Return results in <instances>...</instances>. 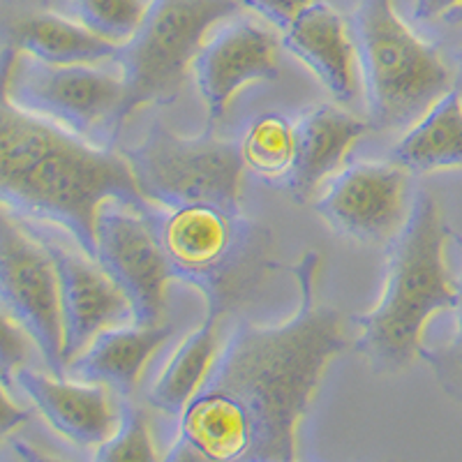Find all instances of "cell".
Returning <instances> with one entry per match:
<instances>
[{
	"label": "cell",
	"instance_id": "6da1fadb",
	"mask_svg": "<svg viewBox=\"0 0 462 462\" xmlns=\"http://www.w3.org/2000/svg\"><path fill=\"white\" fill-rule=\"evenodd\" d=\"M319 263V253L310 250L289 266L300 303L282 324H234L208 377L179 416L167 460H294L300 420L326 368L349 346L342 312L315 300Z\"/></svg>",
	"mask_w": 462,
	"mask_h": 462
},
{
	"label": "cell",
	"instance_id": "7a4b0ae2",
	"mask_svg": "<svg viewBox=\"0 0 462 462\" xmlns=\"http://www.w3.org/2000/svg\"><path fill=\"white\" fill-rule=\"evenodd\" d=\"M125 201L151 213L121 151L93 146L79 134L0 102V201L3 210L28 222L63 229L95 257V225L102 204Z\"/></svg>",
	"mask_w": 462,
	"mask_h": 462
},
{
	"label": "cell",
	"instance_id": "3957f363",
	"mask_svg": "<svg viewBox=\"0 0 462 462\" xmlns=\"http://www.w3.org/2000/svg\"><path fill=\"white\" fill-rule=\"evenodd\" d=\"M451 229L435 197L419 189L407 217L386 243L383 287L368 312L352 317L358 356L373 373L398 374L423 349V328L437 312H453L457 278L448 273L444 245Z\"/></svg>",
	"mask_w": 462,
	"mask_h": 462
},
{
	"label": "cell",
	"instance_id": "277c9868",
	"mask_svg": "<svg viewBox=\"0 0 462 462\" xmlns=\"http://www.w3.org/2000/svg\"><path fill=\"white\" fill-rule=\"evenodd\" d=\"M173 280L197 289L206 310L229 315L275 271L273 234L243 210L188 204L151 210Z\"/></svg>",
	"mask_w": 462,
	"mask_h": 462
},
{
	"label": "cell",
	"instance_id": "5b68a950",
	"mask_svg": "<svg viewBox=\"0 0 462 462\" xmlns=\"http://www.w3.org/2000/svg\"><path fill=\"white\" fill-rule=\"evenodd\" d=\"M368 123L374 130L411 127L456 88V74L395 12L393 0H358L349 16Z\"/></svg>",
	"mask_w": 462,
	"mask_h": 462
},
{
	"label": "cell",
	"instance_id": "8992f818",
	"mask_svg": "<svg viewBox=\"0 0 462 462\" xmlns=\"http://www.w3.org/2000/svg\"><path fill=\"white\" fill-rule=\"evenodd\" d=\"M238 7V0H152L137 35L111 58L125 88L111 142L142 106H164L179 97L208 28Z\"/></svg>",
	"mask_w": 462,
	"mask_h": 462
},
{
	"label": "cell",
	"instance_id": "52a82bcc",
	"mask_svg": "<svg viewBox=\"0 0 462 462\" xmlns=\"http://www.w3.org/2000/svg\"><path fill=\"white\" fill-rule=\"evenodd\" d=\"M139 192L155 208L213 204L241 210L243 160L238 143L213 132L183 137L162 118H152L142 142L118 148Z\"/></svg>",
	"mask_w": 462,
	"mask_h": 462
},
{
	"label": "cell",
	"instance_id": "ba28073f",
	"mask_svg": "<svg viewBox=\"0 0 462 462\" xmlns=\"http://www.w3.org/2000/svg\"><path fill=\"white\" fill-rule=\"evenodd\" d=\"M0 296L3 312L22 326L44 368L65 374L63 310L56 263L31 222L3 210L0 225Z\"/></svg>",
	"mask_w": 462,
	"mask_h": 462
},
{
	"label": "cell",
	"instance_id": "9c48e42d",
	"mask_svg": "<svg viewBox=\"0 0 462 462\" xmlns=\"http://www.w3.org/2000/svg\"><path fill=\"white\" fill-rule=\"evenodd\" d=\"M123 93L121 72L111 74L90 63L51 65L32 56H16L3 68L7 100L84 139L95 127L111 130Z\"/></svg>",
	"mask_w": 462,
	"mask_h": 462
},
{
	"label": "cell",
	"instance_id": "30bf717a",
	"mask_svg": "<svg viewBox=\"0 0 462 462\" xmlns=\"http://www.w3.org/2000/svg\"><path fill=\"white\" fill-rule=\"evenodd\" d=\"M95 259L130 299L134 324H162L173 275L151 213L132 208L125 201H105L95 225Z\"/></svg>",
	"mask_w": 462,
	"mask_h": 462
},
{
	"label": "cell",
	"instance_id": "8fae6325",
	"mask_svg": "<svg viewBox=\"0 0 462 462\" xmlns=\"http://www.w3.org/2000/svg\"><path fill=\"white\" fill-rule=\"evenodd\" d=\"M410 173L393 160L346 164L328 179L312 208L337 236L382 245L407 217Z\"/></svg>",
	"mask_w": 462,
	"mask_h": 462
},
{
	"label": "cell",
	"instance_id": "7c38bea8",
	"mask_svg": "<svg viewBox=\"0 0 462 462\" xmlns=\"http://www.w3.org/2000/svg\"><path fill=\"white\" fill-rule=\"evenodd\" d=\"M278 28L254 19H236L208 37L192 60V77L206 106L208 125L222 121L241 88L273 81L280 74Z\"/></svg>",
	"mask_w": 462,
	"mask_h": 462
},
{
	"label": "cell",
	"instance_id": "4fadbf2b",
	"mask_svg": "<svg viewBox=\"0 0 462 462\" xmlns=\"http://www.w3.org/2000/svg\"><path fill=\"white\" fill-rule=\"evenodd\" d=\"M31 226L37 231L35 222H31ZM37 236L42 238L56 263L63 310L65 361L69 363L77 354L84 352L106 328L134 324V308L130 299L97 259L77 245H63L51 234L37 231Z\"/></svg>",
	"mask_w": 462,
	"mask_h": 462
},
{
	"label": "cell",
	"instance_id": "5bb4252c",
	"mask_svg": "<svg viewBox=\"0 0 462 462\" xmlns=\"http://www.w3.org/2000/svg\"><path fill=\"white\" fill-rule=\"evenodd\" d=\"M7 383V382H5ZM42 420L79 448H100L121 426V402L105 383L72 382L65 374L19 368L12 377Z\"/></svg>",
	"mask_w": 462,
	"mask_h": 462
},
{
	"label": "cell",
	"instance_id": "9a60e30c",
	"mask_svg": "<svg viewBox=\"0 0 462 462\" xmlns=\"http://www.w3.org/2000/svg\"><path fill=\"white\" fill-rule=\"evenodd\" d=\"M116 51L118 44L53 12L49 0H3V68L16 56L51 65H97Z\"/></svg>",
	"mask_w": 462,
	"mask_h": 462
},
{
	"label": "cell",
	"instance_id": "2e32d148",
	"mask_svg": "<svg viewBox=\"0 0 462 462\" xmlns=\"http://www.w3.org/2000/svg\"><path fill=\"white\" fill-rule=\"evenodd\" d=\"M282 32V47L310 69L337 105L358 93V65L349 22L324 0H312Z\"/></svg>",
	"mask_w": 462,
	"mask_h": 462
},
{
	"label": "cell",
	"instance_id": "e0dca14e",
	"mask_svg": "<svg viewBox=\"0 0 462 462\" xmlns=\"http://www.w3.org/2000/svg\"><path fill=\"white\" fill-rule=\"evenodd\" d=\"M368 130V121L336 105H315L300 111L294 121V167L282 183L289 197L299 204L312 199L315 189L340 169L346 151Z\"/></svg>",
	"mask_w": 462,
	"mask_h": 462
},
{
	"label": "cell",
	"instance_id": "ac0fdd59",
	"mask_svg": "<svg viewBox=\"0 0 462 462\" xmlns=\"http://www.w3.org/2000/svg\"><path fill=\"white\" fill-rule=\"evenodd\" d=\"M171 324H125L106 328L68 363L65 374L84 382L105 383L121 398H132L146 363L171 337Z\"/></svg>",
	"mask_w": 462,
	"mask_h": 462
},
{
	"label": "cell",
	"instance_id": "d6986e66",
	"mask_svg": "<svg viewBox=\"0 0 462 462\" xmlns=\"http://www.w3.org/2000/svg\"><path fill=\"white\" fill-rule=\"evenodd\" d=\"M220 326L222 315L206 310L204 321L173 349L146 393L151 410L176 419L183 414L220 354Z\"/></svg>",
	"mask_w": 462,
	"mask_h": 462
},
{
	"label": "cell",
	"instance_id": "ffe728a7",
	"mask_svg": "<svg viewBox=\"0 0 462 462\" xmlns=\"http://www.w3.org/2000/svg\"><path fill=\"white\" fill-rule=\"evenodd\" d=\"M411 173L462 167V90H448L393 146L391 158Z\"/></svg>",
	"mask_w": 462,
	"mask_h": 462
},
{
	"label": "cell",
	"instance_id": "44dd1931",
	"mask_svg": "<svg viewBox=\"0 0 462 462\" xmlns=\"http://www.w3.org/2000/svg\"><path fill=\"white\" fill-rule=\"evenodd\" d=\"M238 152L247 171L266 183L282 185L296 158L294 121L278 111L254 116L243 130Z\"/></svg>",
	"mask_w": 462,
	"mask_h": 462
},
{
	"label": "cell",
	"instance_id": "7402d4cb",
	"mask_svg": "<svg viewBox=\"0 0 462 462\" xmlns=\"http://www.w3.org/2000/svg\"><path fill=\"white\" fill-rule=\"evenodd\" d=\"M151 3L152 0H72V14L90 32L121 47L137 35Z\"/></svg>",
	"mask_w": 462,
	"mask_h": 462
},
{
	"label": "cell",
	"instance_id": "603a6c76",
	"mask_svg": "<svg viewBox=\"0 0 462 462\" xmlns=\"http://www.w3.org/2000/svg\"><path fill=\"white\" fill-rule=\"evenodd\" d=\"M93 457L97 462L111 460H160L155 441L151 435L148 411L132 398H121V426L100 448H95Z\"/></svg>",
	"mask_w": 462,
	"mask_h": 462
},
{
	"label": "cell",
	"instance_id": "cb8c5ba5",
	"mask_svg": "<svg viewBox=\"0 0 462 462\" xmlns=\"http://www.w3.org/2000/svg\"><path fill=\"white\" fill-rule=\"evenodd\" d=\"M451 241L456 243L462 257V236L451 231ZM420 361L428 363L435 374L439 389L456 404L462 407V273L457 275V303L453 308V333L448 340L435 346L420 349Z\"/></svg>",
	"mask_w": 462,
	"mask_h": 462
},
{
	"label": "cell",
	"instance_id": "d4e9b609",
	"mask_svg": "<svg viewBox=\"0 0 462 462\" xmlns=\"http://www.w3.org/2000/svg\"><path fill=\"white\" fill-rule=\"evenodd\" d=\"M28 342L32 345L28 333L7 312H3V354H0V363H3L0 370L3 373H0V382L10 383L16 370L23 368L28 356Z\"/></svg>",
	"mask_w": 462,
	"mask_h": 462
},
{
	"label": "cell",
	"instance_id": "484cf974",
	"mask_svg": "<svg viewBox=\"0 0 462 462\" xmlns=\"http://www.w3.org/2000/svg\"><path fill=\"white\" fill-rule=\"evenodd\" d=\"M238 3L262 16L263 22L271 23L273 28L284 31L303 7L310 5L312 0H238Z\"/></svg>",
	"mask_w": 462,
	"mask_h": 462
},
{
	"label": "cell",
	"instance_id": "4316f807",
	"mask_svg": "<svg viewBox=\"0 0 462 462\" xmlns=\"http://www.w3.org/2000/svg\"><path fill=\"white\" fill-rule=\"evenodd\" d=\"M12 383L3 382V410H0V441L10 439L12 430L22 428L28 419L32 416L31 410H23L12 400L10 395Z\"/></svg>",
	"mask_w": 462,
	"mask_h": 462
},
{
	"label": "cell",
	"instance_id": "83f0119b",
	"mask_svg": "<svg viewBox=\"0 0 462 462\" xmlns=\"http://www.w3.org/2000/svg\"><path fill=\"white\" fill-rule=\"evenodd\" d=\"M460 3L462 0H414L411 14H414L416 22H432V19H439Z\"/></svg>",
	"mask_w": 462,
	"mask_h": 462
},
{
	"label": "cell",
	"instance_id": "f1b7e54d",
	"mask_svg": "<svg viewBox=\"0 0 462 462\" xmlns=\"http://www.w3.org/2000/svg\"><path fill=\"white\" fill-rule=\"evenodd\" d=\"M441 19H444L447 23H453V26H462V3H460V5L451 7V10L441 16Z\"/></svg>",
	"mask_w": 462,
	"mask_h": 462
},
{
	"label": "cell",
	"instance_id": "f546056e",
	"mask_svg": "<svg viewBox=\"0 0 462 462\" xmlns=\"http://www.w3.org/2000/svg\"><path fill=\"white\" fill-rule=\"evenodd\" d=\"M456 88L462 90V58H460V68H457V77H456Z\"/></svg>",
	"mask_w": 462,
	"mask_h": 462
}]
</instances>
